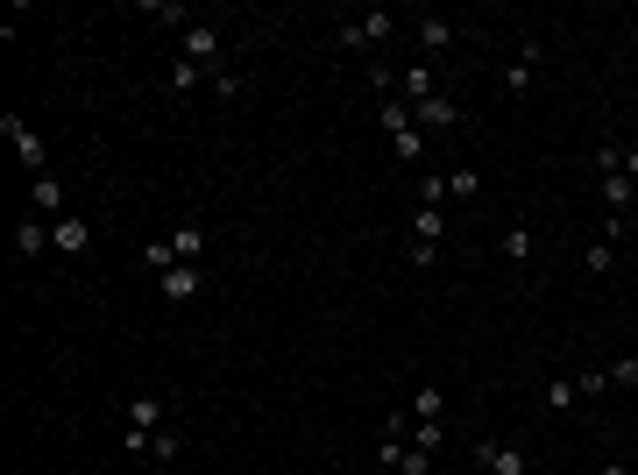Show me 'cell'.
<instances>
[{
  "label": "cell",
  "mask_w": 638,
  "mask_h": 475,
  "mask_svg": "<svg viewBox=\"0 0 638 475\" xmlns=\"http://www.w3.org/2000/svg\"><path fill=\"white\" fill-rule=\"evenodd\" d=\"M334 36H341V50H376V43L397 36V15H390V8H362V15H348Z\"/></svg>",
  "instance_id": "obj_1"
},
{
  "label": "cell",
  "mask_w": 638,
  "mask_h": 475,
  "mask_svg": "<svg viewBox=\"0 0 638 475\" xmlns=\"http://www.w3.org/2000/svg\"><path fill=\"white\" fill-rule=\"evenodd\" d=\"M0 135H8V142H15V156H22V164H29L36 178L50 171V149H43V135H36V128H29L22 114H0Z\"/></svg>",
  "instance_id": "obj_2"
},
{
  "label": "cell",
  "mask_w": 638,
  "mask_h": 475,
  "mask_svg": "<svg viewBox=\"0 0 638 475\" xmlns=\"http://www.w3.org/2000/svg\"><path fill=\"white\" fill-rule=\"evenodd\" d=\"M185 57L206 64V71H227V43H220V29H213V22H192V29H185Z\"/></svg>",
  "instance_id": "obj_3"
},
{
  "label": "cell",
  "mask_w": 638,
  "mask_h": 475,
  "mask_svg": "<svg viewBox=\"0 0 638 475\" xmlns=\"http://www.w3.org/2000/svg\"><path fill=\"white\" fill-rule=\"evenodd\" d=\"M50 249H57V256H86V249H93V220H86V213L50 220Z\"/></svg>",
  "instance_id": "obj_4"
},
{
  "label": "cell",
  "mask_w": 638,
  "mask_h": 475,
  "mask_svg": "<svg viewBox=\"0 0 638 475\" xmlns=\"http://www.w3.org/2000/svg\"><path fill=\"white\" fill-rule=\"evenodd\" d=\"M475 468H483V475H525V447H511V440H483V447H475Z\"/></svg>",
  "instance_id": "obj_5"
},
{
  "label": "cell",
  "mask_w": 638,
  "mask_h": 475,
  "mask_svg": "<svg viewBox=\"0 0 638 475\" xmlns=\"http://www.w3.org/2000/svg\"><path fill=\"white\" fill-rule=\"evenodd\" d=\"M156 291H164V305H192V298L206 291V277H199V263H178V270L156 277Z\"/></svg>",
  "instance_id": "obj_6"
},
{
  "label": "cell",
  "mask_w": 638,
  "mask_h": 475,
  "mask_svg": "<svg viewBox=\"0 0 638 475\" xmlns=\"http://www.w3.org/2000/svg\"><path fill=\"white\" fill-rule=\"evenodd\" d=\"M164 419H171V405L156 390H135L128 398V433H164Z\"/></svg>",
  "instance_id": "obj_7"
},
{
  "label": "cell",
  "mask_w": 638,
  "mask_h": 475,
  "mask_svg": "<svg viewBox=\"0 0 638 475\" xmlns=\"http://www.w3.org/2000/svg\"><path fill=\"white\" fill-rule=\"evenodd\" d=\"M440 93V71L433 64H412V71H397V100H405V107H426Z\"/></svg>",
  "instance_id": "obj_8"
},
{
  "label": "cell",
  "mask_w": 638,
  "mask_h": 475,
  "mask_svg": "<svg viewBox=\"0 0 638 475\" xmlns=\"http://www.w3.org/2000/svg\"><path fill=\"white\" fill-rule=\"evenodd\" d=\"M539 57H546V50H539V43H525V50H518V57L497 71V86H504V93H532V71H539Z\"/></svg>",
  "instance_id": "obj_9"
},
{
  "label": "cell",
  "mask_w": 638,
  "mask_h": 475,
  "mask_svg": "<svg viewBox=\"0 0 638 475\" xmlns=\"http://www.w3.org/2000/svg\"><path fill=\"white\" fill-rule=\"evenodd\" d=\"M412 242H426V249L447 242V206H412Z\"/></svg>",
  "instance_id": "obj_10"
},
{
  "label": "cell",
  "mask_w": 638,
  "mask_h": 475,
  "mask_svg": "<svg viewBox=\"0 0 638 475\" xmlns=\"http://www.w3.org/2000/svg\"><path fill=\"white\" fill-rule=\"evenodd\" d=\"M29 206H36V213H43V220H64V185H57V178H50V171H43V178H36V185H29Z\"/></svg>",
  "instance_id": "obj_11"
},
{
  "label": "cell",
  "mask_w": 638,
  "mask_h": 475,
  "mask_svg": "<svg viewBox=\"0 0 638 475\" xmlns=\"http://www.w3.org/2000/svg\"><path fill=\"white\" fill-rule=\"evenodd\" d=\"M213 78H220V71H206V64H192V57H178V64H171V93L185 100V93H199V86H213Z\"/></svg>",
  "instance_id": "obj_12"
},
{
  "label": "cell",
  "mask_w": 638,
  "mask_h": 475,
  "mask_svg": "<svg viewBox=\"0 0 638 475\" xmlns=\"http://www.w3.org/2000/svg\"><path fill=\"white\" fill-rule=\"evenodd\" d=\"M43 249H50V220H43V213H29V220L15 227V256H43Z\"/></svg>",
  "instance_id": "obj_13"
},
{
  "label": "cell",
  "mask_w": 638,
  "mask_h": 475,
  "mask_svg": "<svg viewBox=\"0 0 638 475\" xmlns=\"http://www.w3.org/2000/svg\"><path fill=\"white\" fill-rule=\"evenodd\" d=\"M171 249H178V263H199V256H206V227H199V220H178V227H171Z\"/></svg>",
  "instance_id": "obj_14"
},
{
  "label": "cell",
  "mask_w": 638,
  "mask_h": 475,
  "mask_svg": "<svg viewBox=\"0 0 638 475\" xmlns=\"http://www.w3.org/2000/svg\"><path fill=\"white\" fill-rule=\"evenodd\" d=\"M412 36H419V50H447V43H454V22H447V15H419Z\"/></svg>",
  "instance_id": "obj_15"
},
{
  "label": "cell",
  "mask_w": 638,
  "mask_h": 475,
  "mask_svg": "<svg viewBox=\"0 0 638 475\" xmlns=\"http://www.w3.org/2000/svg\"><path fill=\"white\" fill-rule=\"evenodd\" d=\"M412 121H419V128H454V121H461V107H454L447 93H433L426 107H412Z\"/></svg>",
  "instance_id": "obj_16"
},
{
  "label": "cell",
  "mask_w": 638,
  "mask_h": 475,
  "mask_svg": "<svg viewBox=\"0 0 638 475\" xmlns=\"http://www.w3.org/2000/svg\"><path fill=\"white\" fill-rule=\"evenodd\" d=\"M631 199H638V178H624V171H603V206H610L617 220H624V206H631Z\"/></svg>",
  "instance_id": "obj_17"
},
{
  "label": "cell",
  "mask_w": 638,
  "mask_h": 475,
  "mask_svg": "<svg viewBox=\"0 0 638 475\" xmlns=\"http://www.w3.org/2000/svg\"><path fill=\"white\" fill-rule=\"evenodd\" d=\"M390 149H397V164H412V171H419V164H426V128L412 121L405 135H390Z\"/></svg>",
  "instance_id": "obj_18"
},
{
  "label": "cell",
  "mask_w": 638,
  "mask_h": 475,
  "mask_svg": "<svg viewBox=\"0 0 638 475\" xmlns=\"http://www.w3.org/2000/svg\"><path fill=\"white\" fill-rule=\"evenodd\" d=\"M497 256H504V263H532V227H504Z\"/></svg>",
  "instance_id": "obj_19"
},
{
  "label": "cell",
  "mask_w": 638,
  "mask_h": 475,
  "mask_svg": "<svg viewBox=\"0 0 638 475\" xmlns=\"http://www.w3.org/2000/svg\"><path fill=\"white\" fill-rule=\"evenodd\" d=\"M475 192H483V171H475V164L447 171V199H475Z\"/></svg>",
  "instance_id": "obj_20"
},
{
  "label": "cell",
  "mask_w": 638,
  "mask_h": 475,
  "mask_svg": "<svg viewBox=\"0 0 638 475\" xmlns=\"http://www.w3.org/2000/svg\"><path fill=\"white\" fill-rule=\"evenodd\" d=\"M582 270H589V277H610V270H617V242H610V234H603V242L582 256Z\"/></svg>",
  "instance_id": "obj_21"
},
{
  "label": "cell",
  "mask_w": 638,
  "mask_h": 475,
  "mask_svg": "<svg viewBox=\"0 0 638 475\" xmlns=\"http://www.w3.org/2000/svg\"><path fill=\"white\" fill-rule=\"evenodd\" d=\"M440 412H447V390H440V383H426L419 398H412V419H440Z\"/></svg>",
  "instance_id": "obj_22"
},
{
  "label": "cell",
  "mask_w": 638,
  "mask_h": 475,
  "mask_svg": "<svg viewBox=\"0 0 638 475\" xmlns=\"http://www.w3.org/2000/svg\"><path fill=\"white\" fill-rule=\"evenodd\" d=\"M419 206H447V178L440 171H419Z\"/></svg>",
  "instance_id": "obj_23"
},
{
  "label": "cell",
  "mask_w": 638,
  "mask_h": 475,
  "mask_svg": "<svg viewBox=\"0 0 638 475\" xmlns=\"http://www.w3.org/2000/svg\"><path fill=\"white\" fill-rule=\"evenodd\" d=\"M440 440H447V426H440V419H419V426H412V447H426V454H440Z\"/></svg>",
  "instance_id": "obj_24"
},
{
  "label": "cell",
  "mask_w": 638,
  "mask_h": 475,
  "mask_svg": "<svg viewBox=\"0 0 638 475\" xmlns=\"http://www.w3.org/2000/svg\"><path fill=\"white\" fill-rule=\"evenodd\" d=\"M603 390H610V369H582L575 376V398H603Z\"/></svg>",
  "instance_id": "obj_25"
},
{
  "label": "cell",
  "mask_w": 638,
  "mask_h": 475,
  "mask_svg": "<svg viewBox=\"0 0 638 475\" xmlns=\"http://www.w3.org/2000/svg\"><path fill=\"white\" fill-rule=\"evenodd\" d=\"M546 405L568 412V405H575V376H553V383H546Z\"/></svg>",
  "instance_id": "obj_26"
},
{
  "label": "cell",
  "mask_w": 638,
  "mask_h": 475,
  "mask_svg": "<svg viewBox=\"0 0 638 475\" xmlns=\"http://www.w3.org/2000/svg\"><path fill=\"white\" fill-rule=\"evenodd\" d=\"M610 390H638V355H624V362H610Z\"/></svg>",
  "instance_id": "obj_27"
},
{
  "label": "cell",
  "mask_w": 638,
  "mask_h": 475,
  "mask_svg": "<svg viewBox=\"0 0 638 475\" xmlns=\"http://www.w3.org/2000/svg\"><path fill=\"white\" fill-rule=\"evenodd\" d=\"M383 128L405 135V128H412V107H405V100H383Z\"/></svg>",
  "instance_id": "obj_28"
},
{
  "label": "cell",
  "mask_w": 638,
  "mask_h": 475,
  "mask_svg": "<svg viewBox=\"0 0 638 475\" xmlns=\"http://www.w3.org/2000/svg\"><path fill=\"white\" fill-rule=\"evenodd\" d=\"M397 475H433V454H426V447H405V461H397Z\"/></svg>",
  "instance_id": "obj_29"
},
{
  "label": "cell",
  "mask_w": 638,
  "mask_h": 475,
  "mask_svg": "<svg viewBox=\"0 0 638 475\" xmlns=\"http://www.w3.org/2000/svg\"><path fill=\"white\" fill-rule=\"evenodd\" d=\"M149 461H178V433H171V426L149 440Z\"/></svg>",
  "instance_id": "obj_30"
},
{
  "label": "cell",
  "mask_w": 638,
  "mask_h": 475,
  "mask_svg": "<svg viewBox=\"0 0 638 475\" xmlns=\"http://www.w3.org/2000/svg\"><path fill=\"white\" fill-rule=\"evenodd\" d=\"M617 171H624V178H638V149H631V142H617Z\"/></svg>",
  "instance_id": "obj_31"
},
{
  "label": "cell",
  "mask_w": 638,
  "mask_h": 475,
  "mask_svg": "<svg viewBox=\"0 0 638 475\" xmlns=\"http://www.w3.org/2000/svg\"><path fill=\"white\" fill-rule=\"evenodd\" d=\"M461 475H475V468H461Z\"/></svg>",
  "instance_id": "obj_32"
}]
</instances>
